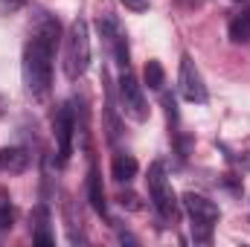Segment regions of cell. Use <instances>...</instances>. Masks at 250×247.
<instances>
[{
    "mask_svg": "<svg viewBox=\"0 0 250 247\" xmlns=\"http://www.w3.org/2000/svg\"><path fill=\"white\" fill-rule=\"evenodd\" d=\"M62 41V23L56 15L50 12H35L32 29H29V41L23 47V84L35 99H44L50 93L53 84V59H56V47Z\"/></svg>",
    "mask_w": 250,
    "mask_h": 247,
    "instance_id": "cell-1",
    "label": "cell"
},
{
    "mask_svg": "<svg viewBox=\"0 0 250 247\" xmlns=\"http://www.w3.org/2000/svg\"><path fill=\"white\" fill-rule=\"evenodd\" d=\"M90 67V35L87 21L76 18L64 35V73L70 82H79Z\"/></svg>",
    "mask_w": 250,
    "mask_h": 247,
    "instance_id": "cell-2",
    "label": "cell"
},
{
    "mask_svg": "<svg viewBox=\"0 0 250 247\" xmlns=\"http://www.w3.org/2000/svg\"><path fill=\"white\" fill-rule=\"evenodd\" d=\"M146 181H148V195H151V204H154L157 215L166 224H175L181 218V201H178L175 189H172L169 178H166V166L160 160H154L148 166V178Z\"/></svg>",
    "mask_w": 250,
    "mask_h": 247,
    "instance_id": "cell-3",
    "label": "cell"
},
{
    "mask_svg": "<svg viewBox=\"0 0 250 247\" xmlns=\"http://www.w3.org/2000/svg\"><path fill=\"white\" fill-rule=\"evenodd\" d=\"M184 209H187L189 221H192V242L195 245H209L212 242V230L218 224V206L204 198V195H195V192H187L184 195Z\"/></svg>",
    "mask_w": 250,
    "mask_h": 247,
    "instance_id": "cell-4",
    "label": "cell"
},
{
    "mask_svg": "<svg viewBox=\"0 0 250 247\" xmlns=\"http://www.w3.org/2000/svg\"><path fill=\"white\" fill-rule=\"evenodd\" d=\"M120 105H123V114L131 117L134 123H146L148 120V102L143 96V87L137 84V79L131 76V70L120 73Z\"/></svg>",
    "mask_w": 250,
    "mask_h": 247,
    "instance_id": "cell-5",
    "label": "cell"
},
{
    "mask_svg": "<svg viewBox=\"0 0 250 247\" xmlns=\"http://www.w3.org/2000/svg\"><path fill=\"white\" fill-rule=\"evenodd\" d=\"M178 90H181V96H184L187 102H192V105H207V99H209L207 84H204V76H201V70L195 67L192 56H184V59H181Z\"/></svg>",
    "mask_w": 250,
    "mask_h": 247,
    "instance_id": "cell-6",
    "label": "cell"
},
{
    "mask_svg": "<svg viewBox=\"0 0 250 247\" xmlns=\"http://www.w3.org/2000/svg\"><path fill=\"white\" fill-rule=\"evenodd\" d=\"M96 26H99V32H102L105 44L111 47V53H114V62L120 64V70H128V64H131V53H128V38H125V32L120 29L117 18H114V15H99Z\"/></svg>",
    "mask_w": 250,
    "mask_h": 247,
    "instance_id": "cell-7",
    "label": "cell"
},
{
    "mask_svg": "<svg viewBox=\"0 0 250 247\" xmlns=\"http://www.w3.org/2000/svg\"><path fill=\"white\" fill-rule=\"evenodd\" d=\"M53 134L59 143V163H67L73 154V134H76V117L70 105H59L53 117Z\"/></svg>",
    "mask_w": 250,
    "mask_h": 247,
    "instance_id": "cell-8",
    "label": "cell"
},
{
    "mask_svg": "<svg viewBox=\"0 0 250 247\" xmlns=\"http://www.w3.org/2000/svg\"><path fill=\"white\" fill-rule=\"evenodd\" d=\"M32 157L23 145H6L0 148V172H9V175H23L29 169Z\"/></svg>",
    "mask_w": 250,
    "mask_h": 247,
    "instance_id": "cell-9",
    "label": "cell"
},
{
    "mask_svg": "<svg viewBox=\"0 0 250 247\" xmlns=\"http://www.w3.org/2000/svg\"><path fill=\"white\" fill-rule=\"evenodd\" d=\"M227 35L233 44H250V6H242L230 23H227Z\"/></svg>",
    "mask_w": 250,
    "mask_h": 247,
    "instance_id": "cell-10",
    "label": "cell"
},
{
    "mask_svg": "<svg viewBox=\"0 0 250 247\" xmlns=\"http://www.w3.org/2000/svg\"><path fill=\"white\" fill-rule=\"evenodd\" d=\"M87 198L99 215H108V201H105V189H102V178H99L96 166H90V172H87Z\"/></svg>",
    "mask_w": 250,
    "mask_h": 247,
    "instance_id": "cell-11",
    "label": "cell"
},
{
    "mask_svg": "<svg viewBox=\"0 0 250 247\" xmlns=\"http://www.w3.org/2000/svg\"><path fill=\"white\" fill-rule=\"evenodd\" d=\"M134 175H137V160L131 154H114V160H111V178L117 184H131Z\"/></svg>",
    "mask_w": 250,
    "mask_h": 247,
    "instance_id": "cell-12",
    "label": "cell"
},
{
    "mask_svg": "<svg viewBox=\"0 0 250 247\" xmlns=\"http://www.w3.org/2000/svg\"><path fill=\"white\" fill-rule=\"evenodd\" d=\"M32 242H38V245H53V242H56V236L50 233V209H47V206H38V209H35Z\"/></svg>",
    "mask_w": 250,
    "mask_h": 247,
    "instance_id": "cell-13",
    "label": "cell"
},
{
    "mask_svg": "<svg viewBox=\"0 0 250 247\" xmlns=\"http://www.w3.org/2000/svg\"><path fill=\"white\" fill-rule=\"evenodd\" d=\"M143 76H146V84H148L151 90H163V84H166V73H163L160 62H148L146 64V70H143Z\"/></svg>",
    "mask_w": 250,
    "mask_h": 247,
    "instance_id": "cell-14",
    "label": "cell"
},
{
    "mask_svg": "<svg viewBox=\"0 0 250 247\" xmlns=\"http://www.w3.org/2000/svg\"><path fill=\"white\" fill-rule=\"evenodd\" d=\"M12 224H15V206H12V198L0 189V233L12 230Z\"/></svg>",
    "mask_w": 250,
    "mask_h": 247,
    "instance_id": "cell-15",
    "label": "cell"
},
{
    "mask_svg": "<svg viewBox=\"0 0 250 247\" xmlns=\"http://www.w3.org/2000/svg\"><path fill=\"white\" fill-rule=\"evenodd\" d=\"M29 0H0V15H15L26 6Z\"/></svg>",
    "mask_w": 250,
    "mask_h": 247,
    "instance_id": "cell-16",
    "label": "cell"
},
{
    "mask_svg": "<svg viewBox=\"0 0 250 247\" xmlns=\"http://www.w3.org/2000/svg\"><path fill=\"white\" fill-rule=\"evenodd\" d=\"M120 3L131 12H148V0H120Z\"/></svg>",
    "mask_w": 250,
    "mask_h": 247,
    "instance_id": "cell-17",
    "label": "cell"
},
{
    "mask_svg": "<svg viewBox=\"0 0 250 247\" xmlns=\"http://www.w3.org/2000/svg\"><path fill=\"white\" fill-rule=\"evenodd\" d=\"M245 166H248V169H250V154H248V157H245Z\"/></svg>",
    "mask_w": 250,
    "mask_h": 247,
    "instance_id": "cell-18",
    "label": "cell"
},
{
    "mask_svg": "<svg viewBox=\"0 0 250 247\" xmlns=\"http://www.w3.org/2000/svg\"><path fill=\"white\" fill-rule=\"evenodd\" d=\"M236 3H245V0H236Z\"/></svg>",
    "mask_w": 250,
    "mask_h": 247,
    "instance_id": "cell-19",
    "label": "cell"
}]
</instances>
